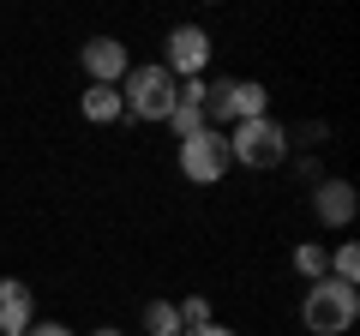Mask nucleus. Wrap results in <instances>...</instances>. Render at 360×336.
I'll return each mask as SVG.
<instances>
[{
  "label": "nucleus",
  "instance_id": "6",
  "mask_svg": "<svg viewBox=\"0 0 360 336\" xmlns=\"http://www.w3.org/2000/svg\"><path fill=\"white\" fill-rule=\"evenodd\" d=\"M162 49H168L162 66L174 72V84H180V78H205V66H210V37H205V25H174Z\"/></svg>",
  "mask_w": 360,
  "mask_h": 336
},
{
  "label": "nucleus",
  "instance_id": "15",
  "mask_svg": "<svg viewBox=\"0 0 360 336\" xmlns=\"http://www.w3.org/2000/svg\"><path fill=\"white\" fill-rule=\"evenodd\" d=\"M174 312H180V330H198V324H210V300H205V295L174 300Z\"/></svg>",
  "mask_w": 360,
  "mask_h": 336
},
{
  "label": "nucleus",
  "instance_id": "13",
  "mask_svg": "<svg viewBox=\"0 0 360 336\" xmlns=\"http://www.w3.org/2000/svg\"><path fill=\"white\" fill-rule=\"evenodd\" d=\"M168 127H174V144H186L193 132H205L210 120H205V108H186V103H174V115H168Z\"/></svg>",
  "mask_w": 360,
  "mask_h": 336
},
{
  "label": "nucleus",
  "instance_id": "17",
  "mask_svg": "<svg viewBox=\"0 0 360 336\" xmlns=\"http://www.w3.org/2000/svg\"><path fill=\"white\" fill-rule=\"evenodd\" d=\"M180 336H240V330H229V324L210 318V324H198V330H180Z\"/></svg>",
  "mask_w": 360,
  "mask_h": 336
},
{
  "label": "nucleus",
  "instance_id": "16",
  "mask_svg": "<svg viewBox=\"0 0 360 336\" xmlns=\"http://www.w3.org/2000/svg\"><path fill=\"white\" fill-rule=\"evenodd\" d=\"M30 336H78V330H72V324H60V318H37V324H30Z\"/></svg>",
  "mask_w": 360,
  "mask_h": 336
},
{
  "label": "nucleus",
  "instance_id": "10",
  "mask_svg": "<svg viewBox=\"0 0 360 336\" xmlns=\"http://www.w3.org/2000/svg\"><path fill=\"white\" fill-rule=\"evenodd\" d=\"M78 115H84L90 127L127 120V115H120V84H84V96H78Z\"/></svg>",
  "mask_w": 360,
  "mask_h": 336
},
{
  "label": "nucleus",
  "instance_id": "11",
  "mask_svg": "<svg viewBox=\"0 0 360 336\" xmlns=\"http://www.w3.org/2000/svg\"><path fill=\"white\" fill-rule=\"evenodd\" d=\"M295 276H307V283L330 276V252H324L319 240H300V246H295Z\"/></svg>",
  "mask_w": 360,
  "mask_h": 336
},
{
  "label": "nucleus",
  "instance_id": "18",
  "mask_svg": "<svg viewBox=\"0 0 360 336\" xmlns=\"http://www.w3.org/2000/svg\"><path fill=\"white\" fill-rule=\"evenodd\" d=\"M90 336H127V330H115V324H103V330H90Z\"/></svg>",
  "mask_w": 360,
  "mask_h": 336
},
{
  "label": "nucleus",
  "instance_id": "8",
  "mask_svg": "<svg viewBox=\"0 0 360 336\" xmlns=\"http://www.w3.org/2000/svg\"><path fill=\"white\" fill-rule=\"evenodd\" d=\"M354 210H360V198H354V186H348L342 174L312 181V217H319L324 228H348V222H354Z\"/></svg>",
  "mask_w": 360,
  "mask_h": 336
},
{
  "label": "nucleus",
  "instance_id": "9",
  "mask_svg": "<svg viewBox=\"0 0 360 336\" xmlns=\"http://www.w3.org/2000/svg\"><path fill=\"white\" fill-rule=\"evenodd\" d=\"M37 324V295L18 276H0V336H30Z\"/></svg>",
  "mask_w": 360,
  "mask_h": 336
},
{
  "label": "nucleus",
  "instance_id": "1",
  "mask_svg": "<svg viewBox=\"0 0 360 336\" xmlns=\"http://www.w3.org/2000/svg\"><path fill=\"white\" fill-rule=\"evenodd\" d=\"M354 318H360V288L336 283V276L307 283V300H300L307 336H342V330H354Z\"/></svg>",
  "mask_w": 360,
  "mask_h": 336
},
{
  "label": "nucleus",
  "instance_id": "7",
  "mask_svg": "<svg viewBox=\"0 0 360 336\" xmlns=\"http://www.w3.org/2000/svg\"><path fill=\"white\" fill-rule=\"evenodd\" d=\"M78 66H84L90 84H120V78L132 72V54H127V42H120V37H84Z\"/></svg>",
  "mask_w": 360,
  "mask_h": 336
},
{
  "label": "nucleus",
  "instance_id": "12",
  "mask_svg": "<svg viewBox=\"0 0 360 336\" xmlns=\"http://www.w3.org/2000/svg\"><path fill=\"white\" fill-rule=\"evenodd\" d=\"M144 336H180L174 300H144Z\"/></svg>",
  "mask_w": 360,
  "mask_h": 336
},
{
  "label": "nucleus",
  "instance_id": "5",
  "mask_svg": "<svg viewBox=\"0 0 360 336\" xmlns=\"http://www.w3.org/2000/svg\"><path fill=\"white\" fill-rule=\"evenodd\" d=\"M180 174H186L193 186H217L222 174H229V132L222 127L193 132V138L180 144Z\"/></svg>",
  "mask_w": 360,
  "mask_h": 336
},
{
  "label": "nucleus",
  "instance_id": "14",
  "mask_svg": "<svg viewBox=\"0 0 360 336\" xmlns=\"http://www.w3.org/2000/svg\"><path fill=\"white\" fill-rule=\"evenodd\" d=\"M330 276L348 283V288H360V252H354V246H336V252H330Z\"/></svg>",
  "mask_w": 360,
  "mask_h": 336
},
{
  "label": "nucleus",
  "instance_id": "2",
  "mask_svg": "<svg viewBox=\"0 0 360 336\" xmlns=\"http://www.w3.org/2000/svg\"><path fill=\"white\" fill-rule=\"evenodd\" d=\"M174 72H168L162 60H150V66H132L127 78H120V115H132V120H168L174 115Z\"/></svg>",
  "mask_w": 360,
  "mask_h": 336
},
{
  "label": "nucleus",
  "instance_id": "3",
  "mask_svg": "<svg viewBox=\"0 0 360 336\" xmlns=\"http://www.w3.org/2000/svg\"><path fill=\"white\" fill-rule=\"evenodd\" d=\"M229 162H240V168H283L288 162V127L276 115L229 127Z\"/></svg>",
  "mask_w": 360,
  "mask_h": 336
},
{
  "label": "nucleus",
  "instance_id": "4",
  "mask_svg": "<svg viewBox=\"0 0 360 336\" xmlns=\"http://www.w3.org/2000/svg\"><path fill=\"white\" fill-rule=\"evenodd\" d=\"M270 115V91L258 84V78H222V84H210L205 96V120L210 127H240V120H264Z\"/></svg>",
  "mask_w": 360,
  "mask_h": 336
}]
</instances>
